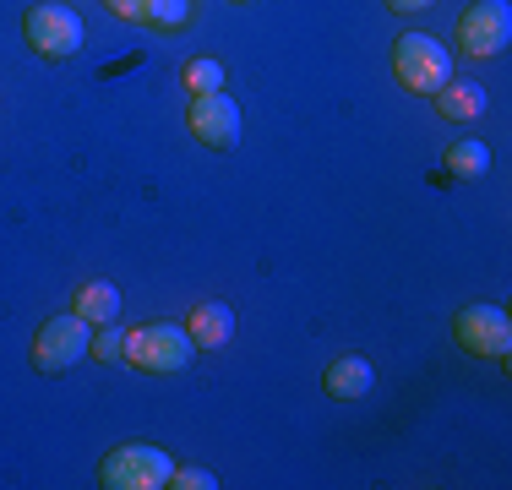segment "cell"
I'll return each instance as SVG.
<instances>
[{"mask_svg":"<svg viewBox=\"0 0 512 490\" xmlns=\"http://www.w3.org/2000/svg\"><path fill=\"white\" fill-rule=\"evenodd\" d=\"M393 77H398V88L431 98L447 77H453V49L436 39V33H404V39L393 44Z\"/></svg>","mask_w":512,"mask_h":490,"instance_id":"1","label":"cell"},{"mask_svg":"<svg viewBox=\"0 0 512 490\" xmlns=\"http://www.w3.org/2000/svg\"><path fill=\"white\" fill-rule=\"evenodd\" d=\"M197 354L202 349L191 343L186 327H175V322H148V327H137V333H126V360L137 365V371H153V376L186 371Z\"/></svg>","mask_w":512,"mask_h":490,"instance_id":"2","label":"cell"},{"mask_svg":"<svg viewBox=\"0 0 512 490\" xmlns=\"http://www.w3.org/2000/svg\"><path fill=\"white\" fill-rule=\"evenodd\" d=\"M88 349H93V322H82L77 311L50 316V322L33 333V371L60 376V371H71L77 360H88Z\"/></svg>","mask_w":512,"mask_h":490,"instance_id":"3","label":"cell"},{"mask_svg":"<svg viewBox=\"0 0 512 490\" xmlns=\"http://www.w3.org/2000/svg\"><path fill=\"white\" fill-rule=\"evenodd\" d=\"M169 474H175V458H169V452H158V447H142V441L115 447L99 463V485L104 490H164Z\"/></svg>","mask_w":512,"mask_h":490,"instance_id":"4","label":"cell"},{"mask_svg":"<svg viewBox=\"0 0 512 490\" xmlns=\"http://www.w3.org/2000/svg\"><path fill=\"white\" fill-rule=\"evenodd\" d=\"M22 33H28V49L39 60H66L82 49V17L71 6H55V0L33 6L28 17H22Z\"/></svg>","mask_w":512,"mask_h":490,"instance_id":"5","label":"cell"},{"mask_svg":"<svg viewBox=\"0 0 512 490\" xmlns=\"http://www.w3.org/2000/svg\"><path fill=\"white\" fill-rule=\"evenodd\" d=\"M507 39H512V6L507 0H474V6L458 17V49L469 60L502 55Z\"/></svg>","mask_w":512,"mask_h":490,"instance_id":"6","label":"cell"},{"mask_svg":"<svg viewBox=\"0 0 512 490\" xmlns=\"http://www.w3.org/2000/svg\"><path fill=\"white\" fill-rule=\"evenodd\" d=\"M453 338L458 349L469 354H491V360H507L512 349V316L502 311V305H463V311L453 316Z\"/></svg>","mask_w":512,"mask_h":490,"instance_id":"7","label":"cell"},{"mask_svg":"<svg viewBox=\"0 0 512 490\" xmlns=\"http://www.w3.org/2000/svg\"><path fill=\"white\" fill-rule=\"evenodd\" d=\"M186 126H191V137H197L202 147H218V153H224V147L240 142V104L224 88H218V93H197V98H191Z\"/></svg>","mask_w":512,"mask_h":490,"instance_id":"8","label":"cell"},{"mask_svg":"<svg viewBox=\"0 0 512 490\" xmlns=\"http://www.w3.org/2000/svg\"><path fill=\"white\" fill-rule=\"evenodd\" d=\"M186 333L197 349H224V343L235 338V311H229L224 300H202V305H191Z\"/></svg>","mask_w":512,"mask_h":490,"instance_id":"9","label":"cell"},{"mask_svg":"<svg viewBox=\"0 0 512 490\" xmlns=\"http://www.w3.org/2000/svg\"><path fill=\"white\" fill-rule=\"evenodd\" d=\"M431 98H436V115L453 120V126H469V120H480V115H485V88H480V82H458V77H447Z\"/></svg>","mask_w":512,"mask_h":490,"instance_id":"10","label":"cell"},{"mask_svg":"<svg viewBox=\"0 0 512 490\" xmlns=\"http://www.w3.org/2000/svg\"><path fill=\"white\" fill-rule=\"evenodd\" d=\"M327 392H333L338 403H355V398H365V392L376 387V371H371V360L365 354H344V360H333L327 365Z\"/></svg>","mask_w":512,"mask_h":490,"instance_id":"11","label":"cell"},{"mask_svg":"<svg viewBox=\"0 0 512 490\" xmlns=\"http://www.w3.org/2000/svg\"><path fill=\"white\" fill-rule=\"evenodd\" d=\"M71 311H77L82 322H93V327H109L120 316V289L104 284V278H93V284H82L77 294H71Z\"/></svg>","mask_w":512,"mask_h":490,"instance_id":"12","label":"cell"},{"mask_svg":"<svg viewBox=\"0 0 512 490\" xmlns=\"http://www.w3.org/2000/svg\"><path fill=\"white\" fill-rule=\"evenodd\" d=\"M442 169H447L453 180H480L485 169H491V147H485L480 137H458L453 147H447Z\"/></svg>","mask_w":512,"mask_h":490,"instance_id":"13","label":"cell"},{"mask_svg":"<svg viewBox=\"0 0 512 490\" xmlns=\"http://www.w3.org/2000/svg\"><path fill=\"white\" fill-rule=\"evenodd\" d=\"M180 82H186V88H191V98H197V93H218V88H224V66H218V60H186V71H180Z\"/></svg>","mask_w":512,"mask_h":490,"instance_id":"14","label":"cell"},{"mask_svg":"<svg viewBox=\"0 0 512 490\" xmlns=\"http://www.w3.org/2000/svg\"><path fill=\"white\" fill-rule=\"evenodd\" d=\"M142 22H153V28H186L191 22V0H148V17Z\"/></svg>","mask_w":512,"mask_h":490,"instance_id":"15","label":"cell"},{"mask_svg":"<svg viewBox=\"0 0 512 490\" xmlns=\"http://www.w3.org/2000/svg\"><path fill=\"white\" fill-rule=\"evenodd\" d=\"M88 354H93V360H104V365H120V360H126V333H120L115 322L99 327V338H93Z\"/></svg>","mask_w":512,"mask_h":490,"instance_id":"16","label":"cell"},{"mask_svg":"<svg viewBox=\"0 0 512 490\" xmlns=\"http://www.w3.org/2000/svg\"><path fill=\"white\" fill-rule=\"evenodd\" d=\"M169 485H175V490H213L218 480H213L207 469H180V463H175V474H169Z\"/></svg>","mask_w":512,"mask_h":490,"instance_id":"17","label":"cell"},{"mask_svg":"<svg viewBox=\"0 0 512 490\" xmlns=\"http://www.w3.org/2000/svg\"><path fill=\"white\" fill-rule=\"evenodd\" d=\"M109 6V17H120V22H142L148 17V0H104Z\"/></svg>","mask_w":512,"mask_h":490,"instance_id":"18","label":"cell"},{"mask_svg":"<svg viewBox=\"0 0 512 490\" xmlns=\"http://www.w3.org/2000/svg\"><path fill=\"white\" fill-rule=\"evenodd\" d=\"M387 6L404 11V17H409V11H425V6H436V0H387Z\"/></svg>","mask_w":512,"mask_h":490,"instance_id":"19","label":"cell"},{"mask_svg":"<svg viewBox=\"0 0 512 490\" xmlns=\"http://www.w3.org/2000/svg\"><path fill=\"white\" fill-rule=\"evenodd\" d=\"M235 6H251V0H235Z\"/></svg>","mask_w":512,"mask_h":490,"instance_id":"20","label":"cell"}]
</instances>
